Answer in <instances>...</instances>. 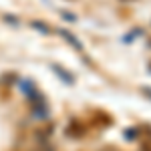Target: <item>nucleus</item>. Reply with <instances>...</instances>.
Here are the masks:
<instances>
[{"instance_id":"11","label":"nucleus","mask_w":151,"mask_h":151,"mask_svg":"<svg viewBox=\"0 0 151 151\" xmlns=\"http://www.w3.org/2000/svg\"><path fill=\"white\" fill-rule=\"evenodd\" d=\"M2 20H4V22H8V24H14V26H16V24H20L18 18H14V14H4V16H2Z\"/></svg>"},{"instance_id":"13","label":"nucleus","mask_w":151,"mask_h":151,"mask_svg":"<svg viewBox=\"0 0 151 151\" xmlns=\"http://www.w3.org/2000/svg\"><path fill=\"white\" fill-rule=\"evenodd\" d=\"M141 93H143V95H145V97L151 101V87H141Z\"/></svg>"},{"instance_id":"5","label":"nucleus","mask_w":151,"mask_h":151,"mask_svg":"<svg viewBox=\"0 0 151 151\" xmlns=\"http://www.w3.org/2000/svg\"><path fill=\"white\" fill-rule=\"evenodd\" d=\"M93 123L95 125H101V129L103 127H111V125H113V117L107 115L105 111H97V113L93 115Z\"/></svg>"},{"instance_id":"12","label":"nucleus","mask_w":151,"mask_h":151,"mask_svg":"<svg viewBox=\"0 0 151 151\" xmlns=\"http://www.w3.org/2000/svg\"><path fill=\"white\" fill-rule=\"evenodd\" d=\"M60 16H63L65 20H69V22H75V20H77V16L70 14V12H60Z\"/></svg>"},{"instance_id":"10","label":"nucleus","mask_w":151,"mask_h":151,"mask_svg":"<svg viewBox=\"0 0 151 151\" xmlns=\"http://www.w3.org/2000/svg\"><path fill=\"white\" fill-rule=\"evenodd\" d=\"M139 35H141V28H135V30H131V35L123 36V40H125V42H131V40H135Z\"/></svg>"},{"instance_id":"9","label":"nucleus","mask_w":151,"mask_h":151,"mask_svg":"<svg viewBox=\"0 0 151 151\" xmlns=\"http://www.w3.org/2000/svg\"><path fill=\"white\" fill-rule=\"evenodd\" d=\"M18 79H20V77H18V75H16L14 70H8V73H2V77H0V81L4 83V85H12V83H16Z\"/></svg>"},{"instance_id":"4","label":"nucleus","mask_w":151,"mask_h":151,"mask_svg":"<svg viewBox=\"0 0 151 151\" xmlns=\"http://www.w3.org/2000/svg\"><path fill=\"white\" fill-rule=\"evenodd\" d=\"M32 115H35L36 119H40V121H45V119L50 117V109H48V105L45 103V101H40V103H35V107H32Z\"/></svg>"},{"instance_id":"2","label":"nucleus","mask_w":151,"mask_h":151,"mask_svg":"<svg viewBox=\"0 0 151 151\" xmlns=\"http://www.w3.org/2000/svg\"><path fill=\"white\" fill-rule=\"evenodd\" d=\"M50 69H52V73H55V75H57L65 85H75V77H73V73H69L65 67H60L58 63H52V65H50Z\"/></svg>"},{"instance_id":"14","label":"nucleus","mask_w":151,"mask_h":151,"mask_svg":"<svg viewBox=\"0 0 151 151\" xmlns=\"http://www.w3.org/2000/svg\"><path fill=\"white\" fill-rule=\"evenodd\" d=\"M141 151H151V143H143L141 145Z\"/></svg>"},{"instance_id":"8","label":"nucleus","mask_w":151,"mask_h":151,"mask_svg":"<svg viewBox=\"0 0 151 151\" xmlns=\"http://www.w3.org/2000/svg\"><path fill=\"white\" fill-rule=\"evenodd\" d=\"M139 135H141V129L139 127H129V129L123 131V137H125L127 141H137V139H139Z\"/></svg>"},{"instance_id":"17","label":"nucleus","mask_w":151,"mask_h":151,"mask_svg":"<svg viewBox=\"0 0 151 151\" xmlns=\"http://www.w3.org/2000/svg\"><path fill=\"white\" fill-rule=\"evenodd\" d=\"M123 2H127V0H123Z\"/></svg>"},{"instance_id":"3","label":"nucleus","mask_w":151,"mask_h":151,"mask_svg":"<svg viewBox=\"0 0 151 151\" xmlns=\"http://www.w3.org/2000/svg\"><path fill=\"white\" fill-rule=\"evenodd\" d=\"M57 35L63 36V38H65V40H67V42H69V45H70L73 48H75V50H79V52L83 50V42H81V40H79V38H77L75 35H73L70 30H67V28H58V30H57Z\"/></svg>"},{"instance_id":"7","label":"nucleus","mask_w":151,"mask_h":151,"mask_svg":"<svg viewBox=\"0 0 151 151\" xmlns=\"http://www.w3.org/2000/svg\"><path fill=\"white\" fill-rule=\"evenodd\" d=\"M18 87H20V91H22L24 95H28V93H32L36 87H35V83L30 81V79H18Z\"/></svg>"},{"instance_id":"15","label":"nucleus","mask_w":151,"mask_h":151,"mask_svg":"<svg viewBox=\"0 0 151 151\" xmlns=\"http://www.w3.org/2000/svg\"><path fill=\"white\" fill-rule=\"evenodd\" d=\"M147 70H149V73H151V63H149V67H147Z\"/></svg>"},{"instance_id":"6","label":"nucleus","mask_w":151,"mask_h":151,"mask_svg":"<svg viewBox=\"0 0 151 151\" xmlns=\"http://www.w3.org/2000/svg\"><path fill=\"white\" fill-rule=\"evenodd\" d=\"M30 26H32L35 30H38L40 35H45V36L52 32V28H50V26H48L45 20H30Z\"/></svg>"},{"instance_id":"16","label":"nucleus","mask_w":151,"mask_h":151,"mask_svg":"<svg viewBox=\"0 0 151 151\" xmlns=\"http://www.w3.org/2000/svg\"><path fill=\"white\" fill-rule=\"evenodd\" d=\"M149 47H151V40H149Z\"/></svg>"},{"instance_id":"1","label":"nucleus","mask_w":151,"mask_h":151,"mask_svg":"<svg viewBox=\"0 0 151 151\" xmlns=\"http://www.w3.org/2000/svg\"><path fill=\"white\" fill-rule=\"evenodd\" d=\"M67 137L70 139H83L87 135V125L83 123L81 119H70V123L67 125Z\"/></svg>"}]
</instances>
